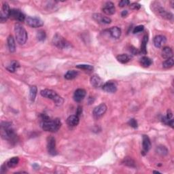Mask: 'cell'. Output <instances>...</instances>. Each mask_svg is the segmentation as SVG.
<instances>
[{"mask_svg":"<svg viewBox=\"0 0 174 174\" xmlns=\"http://www.w3.org/2000/svg\"><path fill=\"white\" fill-rule=\"evenodd\" d=\"M142 146H143V151L142 153L146 154L150 149L151 148V142L150 140L148 135H144L142 138Z\"/></svg>","mask_w":174,"mask_h":174,"instance_id":"17","label":"cell"},{"mask_svg":"<svg viewBox=\"0 0 174 174\" xmlns=\"http://www.w3.org/2000/svg\"><path fill=\"white\" fill-rule=\"evenodd\" d=\"M8 47L10 52H14L16 50V44H15V40L14 37L12 35L8 36Z\"/></svg>","mask_w":174,"mask_h":174,"instance_id":"21","label":"cell"},{"mask_svg":"<svg viewBox=\"0 0 174 174\" xmlns=\"http://www.w3.org/2000/svg\"><path fill=\"white\" fill-rule=\"evenodd\" d=\"M130 8L132 10H139L141 8V5L138 3H133L130 5Z\"/></svg>","mask_w":174,"mask_h":174,"instance_id":"39","label":"cell"},{"mask_svg":"<svg viewBox=\"0 0 174 174\" xmlns=\"http://www.w3.org/2000/svg\"><path fill=\"white\" fill-rule=\"evenodd\" d=\"M78 72L75 70H69L65 74V78L67 80H73L78 76Z\"/></svg>","mask_w":174,"mask_h":174,"instance_id":"29","label":"cell"},{"mask_svg":"<svg viewBox=\"0 0 174 174\" xmlns=\"http://www.w3.org/2000/svg\"><path fill=\"white\" fill-rule=\"evenodd\" d=\"M128 15V11L127 10H123V11L121 12V16L123 17H127V16Z\"/></svg>","mask_w":174,"mask_h":174,"instance_id":"43","label":"cell"},{"mask_svg":"<svg viewBox=\"0 0 174 174\" xmlns=\"http://www.w3.org/2000/svg\"><path fill=\"white\" fill-rule=\"evenodd\" d=\"M130 51L133 55H138L140 54V51H138L137 49H135V48H133V47H132V49H131Z\"/></svg>","mask_w":174,"mask_h":174,"instance_id":"40","label":"cell"},{"mask_svg":"<svg viewBox=\"0 0 174 174\" xmlns=\"http://www.w3.org/2000/svg\"><path fill=\"white\" fill-rule=\"evenodd\" d=\"M37 93V89L36 86H31L29 90V98L31 101H34L36 100Z\"/></svg>","mask_w":174,"mask_h":174,"instance_id":"27","label":"cell"},{"mask_svg":"<svg viewBox=\"0 0 174 174\" xmlns=\"http://www.w3.org/2000/svg\"><path fill=\"white\" fill-rule=\"evenodd\" d=\"M129 4H130V2L128 1V0H122V1H120L119 2V5L120 7L122 8V7H125L126 6H128V5H129Z\"/></svg>","mask_w":174,"mask_h":174,"instance_id":"38","label":"cell"},{"mask_svg":"<svg viewBox=\"0 0 174 174\" xmlns=\"http://www.w3.org/2000/svg\"><path fill=\"white\" fill-rule=\"evenodd\" d=\"M18 162H19L18 157H12L7 162L6 164L8 165V167L13 168L15 167L18 164Z\"/></svg>","mask_w":174,"mask_h":174,"instance_id":"28","label":"cell"},{"mask_svg":"<svg viewBox=\"0 0 174 174\" xmlns=\"http://www.w3.org/2000/svg\"><path fill=\"white\" fill-rule=\"evenodd\" d=\"M52 43L55 46L61 49H66L69 46V43L67 42V40L64 39V37L61 36V35L58 33L55 34V36L53 37Z\"/></svg>","mask_w":174,"mask_h":174,"instance_id":"6","label":"cell"},{"mask_svg":"<svg viewBox=\"0 0 174 174\" xmlns=\"http://www.w3.org/2000/svg\"><path fill=\"white\" fill-rule=\"evenodd\" d=\"M173 65H174V60L173 57L168 59L165 60L164 62L163 63V67L166 69L172 68Z\"/></svg>","mask_w":174,"mask_h":174,"instance_id":"31","label":"cell"},{"mask_svg":"<svg viewBox=\"0 0 174 174\" xmlns=\"http://www.w3.org/2000/svg\"><path fill=\"white\" fill-rule=\"evenodd\" d=\"M6 167H8L7 164H6H6H4V165H3L2 166V168H1V173H2L6 172Z\"/></svg>","mask_w":174,"mask_h":174,"instance_id":"42","label":"cell"},{"mask_svg":"<svg viewBox=\"0 0 174 174\" xmlns=\"http://www.w3.org/2000/svg\"><path fill=\"white\" fill-rule=\"evenodd\" d=\"M87 92L83 89H78L75 91L74 94V100L76 102H80L85 97Z\"/></svg>","mask_w":174,"mask_h":174,"instance_id":"16","label":"cell"},{"mask_svg":"<svg viewBox=\"0 0 174 174\" xmlns=\"http://www.w3.org/2000/svg\"><path fill=\"white\" fill-rule=\"evenodd\" d=\"M102 11L107 15H112L116 12V8H115L114 4L111 2H107L106 3L103 5L102 8Z\"/></svg>","mask_w":174,"mask_h":174,"instance_id":"13","label":"cell"},{"mask_svg":"<svg viewBox=\"0 0 174 174\" xmlns=\"http://www.w3.org/2000/svg\"><path fill=\"white\" fill-rule=\"evenodd\" d=\"M40 94L42 97L52 100L55 103L56 106H60L63 103V99L60 97L54 90L50 89H44L41 90Z\"/></svg>","mask_w":174,"mask_h":174,"instance_id":"4","label":"cell"},{"mask_svg":"<svg viewBox=\"0 0 174 174\" xmlns=\"http://www.w3.org/2000/svg\"><path fill=\"white\" fill-rule=\"evenodd\" d=\"M107 111V106L105 103H101L98 106L95 107L93 109V115L95 119H99L102 117Z\"/></svg>","mask_w":174,"mask_h":174,"instance_id":"9","label":"cell"},{"mask_svg":"<svg viewBox=\"0 0 174 174\" xmlns=\"http://www.w3.org/2000/svg\"><path fill=\"white\" fill-rule=\"evenodd\" d=\"M144 29V25H138L137 27H135L133 29V33L135 34V33H140V32H141Z\"/></svg>","mask_w":174,"mask_h":174,"instance_id":"37","label":"cell"},{"mask_svg":"<svg viewBox=\"0 0 174 174\" xmlns=\"http://www.w3.org/2000/svg\"><path fill=\"white\" fill-rule=\"evenodd\" d=\"M161 55H162V57L163 58L166 59H168L173 57L172 49H171V48L167 47V46L163 48L162 51H161Z\"/></svg>","mask_w":174,"mask_h":174,"instance_id":"22","label":"cell"},{"mask_svg":"<svg viewBox=\"0 0 174 174\" xmlns=\"http://www.w3.org/2000/svg\"><path fill=\"white\" fill-rule=\"evenodd\" d=\"M162 121L165 125L171 126V127L173 128V119H169L166 116H164L162 119Z\"/></svg>","mask_w":174,"mask_h":174,"instance_id":"35","label":"cell"},{"mask_svg":"<svg viewBox=\"0 0 174 174\" xmlns=\"http://www.w3.org/2000/svg\"><path fill=\"white\" fill-rule=\"evenodd\" d=\"M10 18L18 22H23L25 20V16L22 11L18 9H11L10 12Z\"/></svg>","mask_w":174,"mask_h":174,"instance_id":"8","label":"cell"},{"mask_svg":"<svg viewBox=\"0 0 174 174\" xmlns=\"http://www.w3.org/2000/svg\"><path fill=\"white\" fill-rule=\"evenodd\" d=\"M110 36L115 39L120 38V36H121V29L118 27H112L108 30Z\"/></svg>","mask_w":174,"mask_h":174,"instance_id":"19","label":"cell"},{"mask_svg":"<svg viewBox=\"0 0 174 174\" xmlns=\"http://www.w3.org/2000/svg\"><path fill=\"white\" fill-rule=\"evenodd\" d=\"M128 125H130L131 127H132L133 128H137L138 126L137 120L134 119H130L129 120H128Z\"/></svg>","mask_w":174,"mask_h":174,"instance_id":"36","label":"cell"},{"mask_svg":"<svg viewBox=\"0 0 174 174\" xmlns=\"http://www.w3.org/2000/svg\"><path fill=\"white\" fill-rule=\"evenodd\" d=\"M41 122L40 125L42 129L45 131L51 133L57 132L61 127V122L59 119L51 120L50 118L45 114L41 115Z\"/></svg>","mask_w":174,"mask_h":174,"instance_id":"1","label":"cell"},{"mask_svg":"<svg viewBox=\"0 0 174 174\" xmlns=\"http://www.w3.org/2000/svg\"><path fill=\"white\" fill-rule=\"evenodd\" d=\"M10 8L7 2H4L2 6V10L1 12V17H0V21L2 23H4L7 21L8 18L10 17Z\"/></svg>","mask_w":174,"mask_h":174,"instance_id":"11","label":"cell"},{"mask_svg":"<svg viewBox=\"0 0 174 174\" xmlns=\"http://www.w3.org/2000/svg\"><path fill=\"white\" fill-rule=\"evenodd\" d=\"M82 107H80V106H79L78 108V109H77V112H76V115L78 116H80V115L82 114Z\"/></svg>","mask_w":174,"mask_h":174,"instance_id":"41","label":"cell"},{"mask_svg":"<svg viewBox=\"0 0 174 174\" xmlns=\"http://www.w3.org/2000/svg\"><path fill=\"white\" fill-rule=\"evenodd\" d=\"M152 10H153V12L157 16H159L160 17L164 18V19L171 20L173 18V14H171V13L167 12V10H165L163 7L160 6L159 4H157V5L153 4V6H152Z\"/></svg>","mask_w":174,"mask_h":174,"instance_id":"5","label":"cell"},{"mask_svg":"<svg viewBox=\"0 0 174 174\" xmlns=\"http://www.w3.org/2000/svg\"><path fill=\"white\" fill-rule=\"evenodd\" d=\"M15 37L17 42L20 45L25 44L27 40V33L25 28L19 23H16L14 25Z\"/></svg>","mask_w":174,"mask_h":174,"instance_id":"3","label":"cell"},{"mask_svg":"<svg viewBox=\"0 0 174 174\" xmlns=\"http://www.w3.org/2000/svg\"><path fill=\"white\" fill-rule=\"evenodd\" d=\"M148 42V34L144 35V36L143 37L142 41H141V49H140V52L142 53L143 55H146L147 53V49H146V46H147V43Z\"/></svg>","mask_w":174,"mask_h":174,"instance_id":"23","label":"cell"},{"mask_svg":"<svg viewBox=\"0 0 174 174\" xmlns=\"http://www.w3.org/2000/svg\"><path fill=\"white\" fill-rule=\"evenodd\" d=\"M156 152L157 154H159L161 156H165L168 154V150L164 146H159L157 147Z\"/></svg>","mask_w":174,"mask_h":174,"instance_id":"30","label":"cell"},{"mask_svg":"<svg viewBox=\"0 0 174 174\" xmlns=\"http://www.w3.org/2000/svg\"><path fill=\"white\" fill-rule=\"evenodd\" d=\"M79 116H78L77 115H72V116H69L68 119H67V123L70 127H76L79 124Z\"/></svg>","mask_w":174,"mask_h":174,"instance_id":"20","label":"cell"},{"mask_svg":"<svg viewBox=\"0 0 174 174\" xmlns=\"http://www.w3.org/2000/svg\"><path fill=\"white\" fill-rule=\"evenodd\" d=\"M93 18L96 22H97L101 24H106V25H108V24H110L112 22L111 18H109V17H105L101 14H94L93 15Z\"/></svg>","mask_w":174,"mask_h":174,"instance_id":"14","label":"cell"},{"mask_svg":"<svg viewBox=\"0 0 174 174\" xmlns=\"http://www.w3.org/2000/svg\"><path fill=\"white\" fill-rule=\"evenodd\" d=\"M116 59L118 60L119 62L125 64V63H128V61L131 60V59L129 56L127 54H121V55H119L117 56Z\"/></svg>","mask_w":174,"mask_h":174,"instance_id":"25","label":"cell"},{"mask_svg":"<svg viewBox=\"0 0 174 174\" xmlns=\"http://www.w3.org/2000/svg\"><path fill=\"white\" fill-rule=\"evenodd\" d=\"M154 45L157 48H162L166 44L167 39L164 36L159 35L154 37Z\"/></svg>","mask_w":174,"mask_h":174,"instance_id":"15","label":"cell"},{"mask_svg":"<svg viewBox=\"0 0 174 174\" xmlns=\"http://www.w3.org/2000/svg\"><path fill=\"white\" fill-rule=\"evenodd\" d=\"M140 63L141 64V65L144 67V68H148V67H150L152 65V61L151 59L144 56V57H142L140 59Z\"/></svg>","mask_w":174,"mask_h":174,"instance_id":"24","label":"cell"},{"mask_svg":"<svg viewBox=\"0 0 174 174\" xmlns=\"http://www.w3.org/2000/svg\"><path fill=\"white\" fill-rule=\"evenodd\" d=\"M123 163L126 166H128V167H135V163L134 160H133L130 157H127L125 158L123 160Z\"/></svg>","mask_w":174,"mask_h":174,"instance_id":"32","label":"cell"},{"mask_svg":"<svg viewBox=\"0 0 174 174\" xmlns=\"http://www.w3.org/2000/svg\"><path fill=\"white\" fill-rule=\"evenodd\" d=\"M76 68L78 69H84L86 71H93L94 69V68L90 65H85V64H82V65H76Z\"/></svg>","mask_w":174,"mask_h":174,"instance_id":"34","label":"cell"},{"mask_svg":"<svg viewBox=\"0 0 174 174\" xmlns=\"http://www.w3.org/2000/svg\"><path fill=\"white\" fill-rule=\"evenodd\" d=\"M90 83H91L92 86L95 88L102 87V86L103 85L102 79L100 76H97V75H94V76L90 78Z\"/></svg>","mask_w":174,"mask_h":174,"instance_id":"18","label":"cell"},{"mask_svg":"<svg viewBox=\"0 0 174 174\" xmlns=\"http://www.w3.org/2000/svg\"><path fill=\"white\" fill-rule=\"evenodd\" d=\"M47 149L49 153L52 156L57 154V151L56 149V140L51 136L47 138Z\"/></svg>","mask_w":174,"mask_h":174,"instance_id":"10","label":"cell"},{"mask_svg":"<svg viewBox=\"0 0 174 174\" xmlns=\"http://www.w3.org/2000/svg\"><path fill=\"white\" fill-rule=\"evenodd\" d=\"M102 89L106 93H114L117 90V86L114 82H107L102 86Z\"/></svg>","mask_w":174,"mask_h":174,"instance_id":"12","label":"cell"},{"mask_svg":"<svg viewBox=\"0 0 174 174\" xmlns=\"http://www.w3.org/2000/svg\"><path fill=\"white\" fill-rule=\"evenodd\" d=\"M11 122H2L1 125L2 136L5 140L10 141V142H16L17 141V135L14 129L12 127Z\"/></svg>","mask_w":174,"mask_h":174,"instance_id":"2","label":"cell"},{"mask_svg":"<svg viewBox=\"0 0 174 174\" xmlns=\"http://www.w3.org/2000/svg\"><path fill=\"white\" fill-rule=\"evenodd\" d=\"M154 173H160V172H159V171H154Z\"/></svg>","mask_w":174,"mask_h":174,"instance_id":"44","label":"cell"},{"mask_svg":"<svg viewBox=\"0 0 174 174\" xmlns=\"http://www.w3.org/2000/svg\"><path fill=\"white\" fill-rule=\"evenodd\" d=\"M26 22L27 25L31 27L32 28H38L41 27L44 25V22L43 21L37 17H29L27 18Z\"/></svg>","mask_w":174,"mask_h":174,"instance_id":"7","label":"cell"},{"mask_svg":"<svg viewBox=\"0 0 174 174\" xmlns=\"http://www.w3.org/2000/svg\"><path fill=\"white\" fill-rule=\"evenodd\" d=\"M46 32H45L44 31L40 30L37 31V38L39 40V41L40 42L44 41L45 39H46Z\"/></svg>","mask_w":174,"mask_h":174,"instance_id":"33","label":"cell"},{"mask_svg":"<svg viewBox=\"0 0 174 174\" xmlns=\"http://www.w3.org/2000/svg\"><path fill=\"white\" fill-rule=\"evenodd\" d=\"M20 65L19 63H18L17 61H12L11 63L10 64V65L7 67L6 69L8 71H9L10 72H14L17 69L19 68Z\"/></svg>","mask_w":174,"mask_h":174,"instance_id":"26","label":"cell"}]
</instances>
